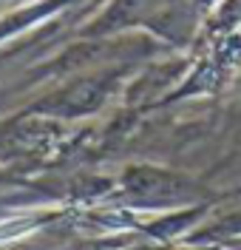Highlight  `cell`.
<instances>
[{"mask_svg": "<svg viewBox=\"0 0 241 250\" xmlns=\"http://www.w3.org/2000/svg\"><path fill=\"white\" fill-rule=\"evenodd\" d=\"M32 230V222H26V219H17V222H6L3 225V242H12L17 236L29 233Z\"/></svg>", "mask_w": 241, "mask_h": 250, "instance_id": "obj_1", "label": "cell"}]
</instances>
